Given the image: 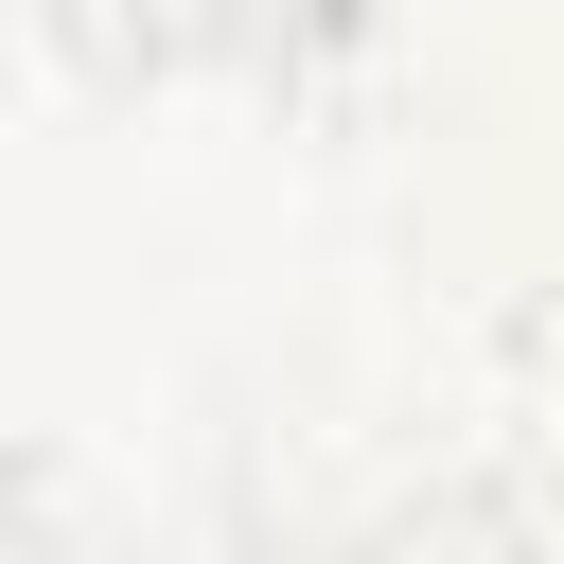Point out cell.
I'll return each mask as SVG.
<instances>
[{
  "instance_id": "cell-1",
  "label": "cell",
  "mask_w": 564,
  "mask_h": 564,
  "mask_svg": "<svg viewBox=\"0 0 564 564\" xmlns=\"http://www.w3.org/2000/svg\"><path fill=\"white\" fill-rule=\"evenodd\" d=\"M264 0H35V35L70 53V70H106V88H141V70H176V53H212V35H247Z\"/></svg>"
}]
</instances>
